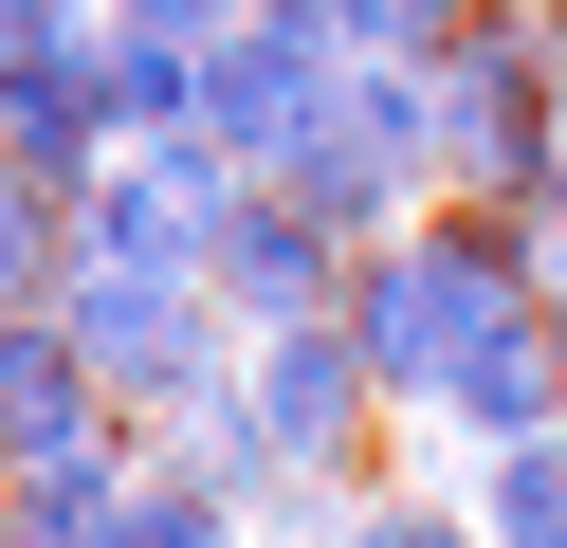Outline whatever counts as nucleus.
Segmentation results:
<instances>
[{
  "label": "nucleus",
  "instance_id": "20e7f679",
  "mask_svg": "<svg viewBox=\"0 0 567 548\" xmlns=\"http://www.w3.org/2000/svg\"><path fill=\"white\" fill-rule=\"evenodd\" d=\"M111 438H147L111 384H92V348L55 311H0V475H55V457H111Z\"/></svg>",
  "mask_w": 567,
  "mask_h": 548
},
{
  "label": "nucleus",
  "instance_id": "39448f33",
  "mask_svg": "<svg viewBox=\"0 0 567 548\" xmlns=\"http://www.w3.org/2000/svg\"><path fill=\"white\" fill-rule=\"evenodd\" d=\"M421 421H457L476 457H494V438H549V421H567V311H549V292H530V311H494Z\"/></svg>",
  "mask_w": 567,
  "mask_h": 548
},
{
  "label": "nucleus",
  "instance_id": "423d86ee",
  "mask_svg": "<svg viewBox=\"0 0 567 548\" xmlns=\"http://www.w3.org/2000/svg\"><path fill=\"white\" fill-rule=\"evenodd\" d=\"M202 238H220V219H202L165 165H111V183L74 201V256H147V275H202Z\"/></svg>",
  "mask_w": 567,
  "mask_h": 548
},
{
  "label": "nucleus",
  "instance_id": "ddd939ff",
  "mask_svg": "<svg viewBox=\"0 0 567 548\" xmlns=\"http://www.w3.org/2000/svg\"><path fill=\"white\" fill-rule=\"evenodd\" d=\"M348 548H494V530H476L457 494H367V511H348Z\"/></svg>",
  "mask_w": 567,
  "mask_h": 548
},
{
  "label": "nucleus",
  "instance_id": "0eeeda50",
  "mask_svg": "<svg viewBox=\"0 0 567 548\" xmlns=\"http://www.w3.org/2000/svg\"><path fill=\"white\" fill-rule=\"evenodd\" d=\"M111 548H257V511H238L220 475H184V457H128V494H111Z\"/></svg>",
  "mask_w": 567,
  "mask_h": 548
},
{
  "label": "nucleus",
  "instance_id": "4468645a",
  "mask_svg": "<svg viewBox=\"0 0 567 548\" xmlns=\"http://www.w3.org/2000/svg\"><path fill=\"white\" fill-rule=\"evenodd\" d=\"M111 19H128V37H184V55H202V37H220L238 0H111Z\"/></svg>",
  "mask_w": 567,
  "mask_h": 548
},
{
  "label": "nucleus",
  "instance_id": "1a4fd4ad",
  "mask_svg": "<svg viewBox=\"0 0 567 548\" xmlns=\"http://www.w3.org/2000/svg\"><path fill=\"white\" fill-rule=\"evenodd\" d=\"M92 110H111L128 146H147V128H184V110H202V55H184V37H128V19H111V55H92Z\"/></svg>",
  "mask_w": 567,
  "mask_h": 548
},
{
  "label": "nucleus",
  "instance_id": "9d476101",
  "mask_svg": "<svg viewBox=\"0 0 567 548\" xmlns=\"http://www.w3.org/2000/svg\"><path fill=\"white\" fill-rule=\"evenodd\" d=\"M92 55H111V0H0V92H55Z\"/></svg>",
  "mask_w": 567,
  "mask_h": 548
},
{
  "label": "nucleus",
  "instance_id": "f03ea898",
  "mask_svg": "<svg viewBox=\"0 0 567 548\" xmlns=\"http://www.w3.org/2000/svg\"><path fill=\"white\" fill-rule=\"evenodd\" d=\"M238 384H257L275 457H311V475H348V457H367V421H384V365L348 348V311H293V329H238Z\"/></svg>",
  "mask_w": 567,
  "mask_h": 548
},
{
  "label": "nucleus",
  "instance_id": "9b49d317",
  "mask_svg": "<svg viewBox=\"0 0 567 548\" xmlns=\"http://www.w3.org/2000/svg\"><path fill=\"white\" fill-rule=\"evenodd\" d=\"M55 256H74V201H38L0 165V311H55Z\"/></svg>",
  "mask_w": 567,
  "mask_h": 548
},
{
  "label": "nucleus",
  "instance_id": "f257e3e1",
  "mask_svg": "<svg viewBox=\"0 0 567 548\" xmlns=\"http://www.w3.org/2000/svg\"><path fill=\"white\" fill-rule=\"evenodd\" d=\"M55 329L92 348V384H111L128 421H165L184 384H220V365H238L220 275H147V256H55Z\"/></svg>",
  "mask_w": 567,
  "mask_h": 548
},
{
  "label": "nucleus",
  "instance_id": "2eb2a0df",
  "mask_svg": "<svg viewBox=\"0 0 567 548\" xmlns=\"http://www.w3.org/2000/svg\"><path fill=\"white\" fill-rule=\"evenodd\" d=\"M549 311H567V238H549Z\"/></svg>",
  "mask_w": 567,
  "mask_h": 548
},
{
  "label": "nucleus",
  "instance_id": "7ed1b4c3",
  "mask_svg": "<svg viewBox=\"0 0 567 548\" xmlns=\"http://www.w3.org/2000/svg\"><path fill=\"white\" fill-rule=\"evenodd\" d=\"M348 256H367V238H330L293 183H238L220 238H202V275H220V311H238V329H293V311H348Z\"/></svg>",
  "mask_w": 567,
  "mask_h": 548
},
{
  "label": "nucleus",
  "instance_id": "6e6552de",
  "mask_svg": "<svg viewBox=\"0 0 567 548\" xmlns=\"http://www.w3.org/2000/svg\"><path fill=\"white\" fill-rule=\"evenodd\" d=\"M476 530H494V548H567V421L476 457Z\"/></svg>",
  "mask_w": 567,
  "mask_h": 548
},
{
  "label": "nucleus",
  "instance_id": "f8f14e48",
  "mask_svg": "<svg viewBox=\"0 0 567 548\" xmlns=\"http://www.w3.org/2000/svg\"><path fill=\"white\" fill-rule=\"evenodd\" d=\"M348 511H367V494H330V475H257V548H348Z\"/></svg>",
  "mask_w": 567,
  "mask_h": 548
}]
</instances>
